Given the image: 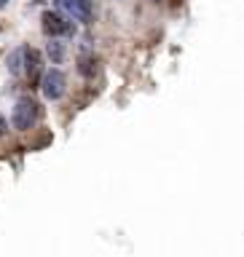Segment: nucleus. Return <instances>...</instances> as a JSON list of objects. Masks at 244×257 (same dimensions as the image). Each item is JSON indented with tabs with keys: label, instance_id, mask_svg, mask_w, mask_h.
Instances as JSON below:
<instances>
[{
	"label": "nucleus",
	"instance_id": "9b49d317",
	"mask_svg": "<svg viewBox=\"0 0 244 257\" xmlns=\"http://www.w3.org/2000/svg\"><path fill=\"white\" fill-rule=\"evenodd\" d=\"M156 3H161V0H156Z\"/></svg>",
	"mask_w": 244,
	"mask_h": 257
},
{
	"label": "nucleus",
	"instance_id": "39448f33",
	"mask_svg": "<svg viewBox=\"0 0 244 257\" xmlns=\"http://www.w3.org/2000/svg\"><path fill=\"white\" fill-rule=\"evenodd\" d=\"M38 72H40V54L35 51V48L24 46V75L30 78V83L38 80Z\"/></svg>",
	"mask_w": 244,
	"mask_h": 257
},
{
	"label": "nucleus",
	"instance_id": "423d86ee",
	"mask_svg": "<svg viewBox=\"0 0 244 257\" xmlns=\"http://www.w3.org/2000/svg\"><path fill=\"white\" fill-rule=\"evenodd\" d=\"M6 67H8V72H11V75H24V46H19L16 51L8 54Z\"/></svg>",
	"mask_w": 244,
	"mask_h": 257
},
{
	"label": "nucleus",
	"instance_id": "7ed1b4c3",
	"mask_svg": "<svg viewBox=\"0 0 244 257\" xmlns=\"http://www.w3.org/2000/svg\"><path fill=\"white\" fill-rule=\"evenodd\" d=\"M40 22H43V32L48 38H59V35H72L75 27H72L70 22H64L56 11H46L40 16Z\"/></svg>",
	"mask_w": 244,
	"mask_h": 257
},
{
	"label": "nucleus",
	"instance_id": "0eeeda50",
	"mask_svg": "<svg viewBox=\"0 0 244 257\" xmlns=\"http://www.w3.org/2000/svg\"><path fill=\"white\" fill-rule=\"evenodd\" d=\"M97 70H100V67H97V59H94L92 54H84V56L78 59V72H80L84 78H94Z\"/></svg>",
	"mask_w": 244,
	"mask_h": 257
},
{
	"label": "nucleus",
	"instance_id": "f03ea898",
	"mask_svg": "<svg viewBox=\"0 0 244 257\" xmlns=\"http://www.w3.org/2000/svg\"><path fill=\"white\" fill-rule=\"evenodd\" d=\"M40 88H43V96H46V99L56 102V99H62V96H64V91H67V78H64L62 70L51 67V70L43 75V80H40Z\"/></svg>",
	"mask_w": 244,
	"mask_h": 257
},
{
	"label": "nucleus",
	"instance_id": "9d476101",
	"mask_svg": "<svg viewBox=\"0 0 244 257\" xmlns=\"http://www.w3.org/2000/svg\"><path fill=\"white\" fill-rule=\"evenodd\" d=\"M8 3H11V0H0V8H6Z\"/></svg>",
	"mask_w": 244,
	"mask_h": 257
},
{
	"label": "nucleus",
	"instance_id": "f257e3e1",
	"mask_svg": "<svg viewBox=\"0 0 244 257\" xmlns=\"http://www.w3.org/2000/svg\"><path fill=\"white\" fill-rule=\"evenodd\" d=\"M38 118H40V104L35 99H30V96H24V99L16 102L11 123H14L16 132H30V128L38 123Z\"/></svg>",
	"mask_w": 244,
	"mask_h": 257
},
{
	"label": "nucleus",
	"instance_id": "1a4fd4ad",
	"mask_svg": "<svg viewBox=\"0 0 244 257\" xmlns=\"http://www.w3.org/2000/svg\"><path fill=\"white\" fill-rule=\"evenodd\" d=\"M6 128H8V123H6V118H3V115H0V137H3V134H6Z\"/></svg>",
	"mask_w": 244,
	"mask_h": 257
},
{
	"label": "nucleus",
	"instance_id": "20e7f679",
	"mask_svg": "<svg viewBox=\"0 0 244 257\" xmlns=\"http://www.w3.org/2000/svg\"><path fill=\"white\" fill-rule=\"evenodd\" d=\"M56 6H62L75 22H92V0H56Z\"/></svg>",
	"mask_w": 244,
	"mask_h": 257
},
{
	"label": "nucleus",
	"instance_id": "6e6552de",
	"mask_svg": "<svg viewBox=\"0 0 244 257\" xmlns=\"http://www.w3.org/2000/svg\"><path fill=\"white\" fill-rule=\"evenodd\" d=\"M46 51H48V59H51L54 64H59V62L64 59V48H62L59 40H54V38H51V43H48Z\"/></svg>",
	"mask_w": 244,
	"mask_h": 257
}]
</instances>
